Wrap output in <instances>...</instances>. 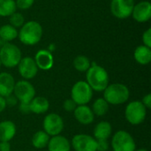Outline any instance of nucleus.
I'll use <instances>...</instances> for the list:
<instances>
[{"label":"nucleus","mask_w":151,"mask_h":151,"mask_svg":"<svg viewBox=\"0 0 151 151\" xmlns=\"http://www.w3.org/2000/svg\"><path fill=\"white\" fill-rule=\"evenodd\" d=\"M76 107H77V104L72 99H66L63 104V108L66 111H73Z\"/></svg>","instance_id":"obj_29"},{"label":"nucleus","mask_w":151,"mask_h":151,"mask_svg":"<svg viewBox=\"0 0 151 151\" xmlns=\"http://www.w3.org/2000/svg\"><path fill=\"white\" fill-rule=\"evenodd\" d=\"M1 65H1V62H0V67H1Z\"/></svg>","instance_id":"obj_39"},{"label":"nucleus","mask_w":151,"mask_h":151,"mask_svg":"<svg viewBox=\"0 0 151 151\" xmlns=\"http://www.w3.org/2000/svg\"><path fill=\"white\" fill-rule=\"evenodd\" d=\"M109 143L107 140H96V151H107Z\"/></svg>","instance_id":"obj_31"},{"label":"nucleus","mask_w":151,"mask_h":151,"mask_svg":"<svg viewBox=\"0 0 151 151\" xmlns=\"http://www.w3.org/2000/svg\"><path fill=\"white\" fill-rule=\"evenodd\" d=\"M15 80L9 73H0V96L6 97L13 93Z\"/></svg>","instance_id":"obj_16"},{"label":"nucleus","mask_w":151,"mask_h":151,"mask_svg":"<svg viewBox=\"0 0 151 151\" xmlns=\"http://www.w3.org/2000/svg\"><path fill=\"white\" fill-rule=\"evenodd\" d=\"M42 36V27L40 23L35 20L25 22L18 32V37L19 41L28 46L37 44Z\"/></svg>","instance_id":"obj_2"},{"label":"nucleus","mask_w":151,"mask_h":151,"mask_svg":"<svg viewBox=\"0 0 151 151\" xmlns=\"http://www.w3.org/2000/svg\"><path fill=\"white\" fill-rule=\"evenodd\" d=\"M30 111L35 114H42L48 111L50 103L47 98L43 96H35L29 103Z\"/></svg>","instance_id":"obj_19"},{"label":"nucleus","mask_w":151,"mask_h":151,"mask_svg":"<svg viewBox=\"0 0 151 151\" xmlns=\"http://www.w3.org/2000/svg\"><path fill=\"white\" fill-rule=\"evenodd\" d=\"M21 58V51L15 44L4 42L0 48V62L4 66L13 68L19 65Z\"/></svg>","instance_id":"obj_4"},{"label":"nucleus","mask_w":151,"mask_h":151,"mask_svg":"<svg viewBox=\"0 0 151 151\" xmlns=\"http://www.w3.org/2000/svg\"><path fill=\"white\" fill-rule=\"evenodd\" d=\"M134 6V0H112L111 3V12L118 19H127L132 15Z\"/></svg>","instance_id":"obj_10"},{"label":"nucleus","mask_w":151,"mask_h":151,"mask_svg":"<svg viewBox=\"0 0 151 151\" xmlns=\"http://www.w3.org/2000/svg\"><path fill=\"white\" fill-rule=\"evenodd\" d=\"M133 18L140 23H144L151 18V4L149 1H142L134 4L133 12Z\"/></svg>","instance_id":"obj_13"},{"label":"nucleus","mask_w":151,"mask_h":151,"mask_svg":"<svg viewBox=\"0 0 151 151\" xmlns=\"http://www.w3.org/2000/svg\"><path fill=\"white\" fill-rule=\"evenodd\" d=\"M6 106H7V105H6L5 98L0 96V113H1L2 111H4V109L6 108Z\"/></svg>","instance_id":"obj_36"},{"label":"nucleus","mask_w":151,"mask_h":151,"mask_svg":"<svg viewBox=\"0 0 151 151\" xmlns=\"http://www.w3.org/2000/svg\"><path fill=\"white\" fill-rule=\"evenodd\" d=\"M142 42L143 45L151 48V28H148L142 35Z\"/></svg>","instance_id":"obj_30"},{"label":"nucleus","mask_w":151,"mask_h":151,"mask_svg":"<svg viewBox=\"0 0 151 151\" xmlns=\"http://www.w3.org/2000/svg\"><path fill=\"white\" fill-rule=\"evenodd\" d=\"M135 151H148V150H135Z\"/></svg>","instance_id":"obj_38"},{"label":"nucleus","mask_w":151,"mask_h":151,"mask_svg":"<svg viewBox=\"0 0 151 151\" xmlns=\"http://www.w3.org/2000/svg\"><path fill=\"white\" fill-rule=\"evenodd\" d=\"M18 30L10 24L0 27V38L4 42H8L18 37Z\"/></svg>","instance_id":"obj_23"},{"label":"nucleus","mask_w":151,"mask_h":151,"mask_svg":"<svg viewBox=\"0 0 151 151\" xmlns=\"http://www.w3.org/2000/svg\"><path fill=\"white\" fill-rule=\"evenodd\" d=\"M76 120L82 125H90L94 122L95 115L88 105H77L73 111Z\"/></svg>","instance_id":"obj_15"},{"label":"nucleus","mask_w":151,"mask_h":151,"mask_svg":"<svg viewBox=\"0 0 151 151\" xmlns=\"http://www.w3.org/2000/svg\"><path fill=\"white\" fill-rule=\"evenodd\" d=\"M35 62L41 70H50L54 65V58L52 54L47 50H40L36 52L35 57Z\"/></svg>","instance_id":"obj_14"},{"label":"nucleus","mask_w":151,"mask_h":151,"mask_svg":"<svg viewBox=\"0 0 151 151\" xmlns=\"http://www.w3.org/2000/svg\"><path fill=\"white\" fill-rule=\"evenodd\" d=\"M19 111L24 113V114H27L30 111V107H29V104H26V103H20L19 104Z\"/></svg>","instance_id":"obj_34"},{"label":"nucleus","mask_w":151,"mask_h":151,"mask_svg":"<svg viewBox=\"0 0 151 151\" xmlns=\"http://www.w3.org/2000/svg\"><path fill=\"white\" fill-rule=\"evenodd\" d=\"M5 98V102H6V105H10V106H13L17 104V98L14 96H8Z\"/></svg>","instance_id":"obj_33"},{"label":"nucleus","mask_w":151,"mask_h":151,"mask_svg":"<svg viewBox=\"0 0 151 151\" xmlns=\"http://www.w3.org/2000/svg\"><path fill=\"white\" fill-rule=\"evenodd\" d=\"M71 144L75 151H96V140L85 134L74 135Z\"/></svg>","instance_id":"obj_11"},{"label":"nucleus","mask_w":151,"mask_h":151,"mask_svg":"<svg viewBox=\"0 0 151 151\" xmlns=\"http://www.w3.org/2000/svg\"><path fill=\"white\" fill-rule=\"evenodd\" d=\"M11 145L9 142H0V151H10Z\"/></svg>","instance_id":"obj_35"},{"label":"nucleus","mask_w":151,"mask_h":151,"mask_svg":"<svg viewBox=\"0 0 151 151\" xmlns=\"http://www.w3.org/2000/svg\"><path fill=\"white\" fill-rule=\"evenodd\" d=\"M147 116V109L142 103V101L130 102L125 110L126 119L134 126L142 124Z\"/></svg>","instance_id":"obj_5"},{"label":"nucleus","mask_w":151,"mask_h":151,"mask_svg":"<svg viewBox=\"0 0 151 151\" xmlns=\"http://www.w3.org/2000/svg\"><path fill=\"white\" fill-rule=\"evenodd\" d=\"M93 97V90L84 81H77L72 88L71 99L77 105H85L88 104Z\"/></svg>","instance_id":"obj_6"},{"label":"nucleus","mask_w":151,"mask_h":151,"mask_svg":"<svg viewBox=\"0 0 151 151\" xmlns=\"http://www.w3.org/2000/svg\"><path fill=\"white\" fill-rule=\"evenodd\" d=\"M19 73L25 80H31L37 74L38 67L35 62V59L30 57L22 58L17 65Z\"/></svg>","instance_id":"obj_12"},{"label":"nucleus","mask_w":151,"mask_h":151,"mask_svg":"<svg viewBox=\"0 0 151 151\" xmlns=\"http://www.w3.org/2000/svg\"><path fill=\"white\" fill-rule=\"evenodd\" d=\"M16 134V126L12 121L0 122V142H10Z\"/></svg>","instance_id":"obj_18"},{"label":"nucleus","mask_w":151,"mask_h":151,"mask_svg":"<svg viewBox=\"0 0 151 151\" xmlns=\"http://www.w3.org/2000/svg\"><path fill=\"white\" fill-rule=\"evenodd\" d=\"M134 58L140 65H145L150 64L151 61V49L145 45L138 46L134 50Z\"/></svg>","instance_id":"obj_21"},{"label":"nucleus","mask_w":151,"mask_h":151,"mask_svg":"<svg viewBox=\"0 0 151 151\" xmlns=\"http://www.w3.org/2000/svg\"><path fill=\"white\" fill-rule=\"evenodd\" d=\"M130 96V91L128 88L121 83H113L108 85L104 90V98L109 104L112 105L123 104L128 101Z\"/></svg>","instance_id":"obj_3"},{"label":"nucleus","mask_w":151,"mask_h":151,"mask_svg":"<svg viewBox=\"0 0 151 151\" xmlns=\"http://www.w3.org/2000/svg\"><path fill=\"white\" fill-rule=\"evenodd\" d=\"M4 42H3V40H2V39L0 38V48H1L2 46H3V44H4Z\"/></svg>","instance_id":"obj_37"},{"label":"nucleus","mask_w":151,"mask_h":151,"mask_svg":"<svg viewBox=\"0 0 151 151\" xmlns=\"http://www.w3.org/2000/svg\"><path fill=\"white\" fill-rule=\"evenodd\" d=\"M34 2L35 0H16L15 1L17 8L21 9V10L29 9L33 5Z\"/></svg>","instance_id":"obj_28"},{"label":"nucleus","mask_w":151,"mask_h":151,"mask_svg":"<svg viewBox=\"0 0 151 151\" xmlns=\"http://www.w3.org/2000/svg\"><path fill=\"white\" fill-rule=\"evenodd\" d=\"M17 10L15 0H0V16L9 17Z\"/></svg>","instance_id":"obj_24"},{"label":"nucleus","mask_w":151,"mask_h":151,"mask_svg":"<svg viewBox=\"0 0 151 151\" xmlns=\"http://www.w3.org/2000/svg\"><path fill=\"white\" fill-rule=\"evenodd\" d=\"M50 136L43 130L37 131L32 137V144L35 149L42 150L48 146Z\"/></svg>","instance_id":"obj_22"},{"label":"nucleus","mask_w":151,"mask_h":151,"mask_svg":"<svg viewBox=\"0 0 151 151\" xmlns=\"http://www.w3.org/2000/svg\"><path fill=\"white\" fill-rule=\"evenodd\" d=\"M142 104H143V105L146 107V109H150L151 108V94H148V95H146V96L143 97V99H142Z\"/></svg>","instance_id":"obj_32"},{"label":"nucleus","mask_w":151,"mask_h":151,"mask_svg":"<svg viewBox=\"0 0 151 151\" xmlns=\"http://www.w3.org/2000/svg\"><path fill=\"white\" fill-rule=\"evenodd\" d=\"M42 127L43 131L50 136L58 135L64 129L63 119L57 113H50L45 116Z\"/></svg>","instance_id":"obj_9"},{"label":"nucleus","mask_w":151,"mask_h":151,"mask_svg":"<svg viewBox=\"0 0 151 151\" xmlns=\"http://www.w3.org/2000/svg\"><path fill=\"white\" fill-rule=\"evenodd\" d=\"M49 151H70L71 150V143L65 137L60 134L52 136L48 143Z\"/></svg>","instance_id":"obj_17"},{"label":"nucleus","mask_w":151,"mask_h":151,"mask_svg":"<svg viewBox=\"0 0 151 151\" xmlns=\"http://www.w3.org/2000/svg\"><path fill=\"white\" fill-rule=\"evenodd\" d=\"M111 148L113 151H135L136 144L129 133L119 130L111 139Z\"/></svg>","instance_id":"obj_7"},{"label":"nucleus","mask_w":151,"mask_h":151,"mask_svg":"<svg viewBox=\"0 0 151 151\" xmlns=\"http://www.w3.org/2000/svg\"><path fill=\"white\" fill-rule=\"evenodd\" d=\"M13 94L17 100H19L20 103L29 104L35 96V89L29 81L23 80L15 82Z\"/></svg>","instance_id":"obj_8"},{"label":"nucleus","mask_w":151,"mask_h":151,"mask_svg":"<svg viewBox=\"0 0 151 151\" xmlns=\"http://www.w3.org/2000/svg\"><path fill=\"white\" fill-rule=\"evenodd\" d=\"M90 65V60L87 57L82 55L77 56L73 60V66L79 72H87Z\"/></svg>","instance_id":"obj_26"},{"label":"nucleus","mask_w":151,"mask_h":151,"mask_svg":"<svg viewBox=\"0 0 151 151\" xmlns=\"http://www.w3.org/2000/svg\"><path fill=\"white\" fill-rule=\"evenodd\" d=\"M111 132V125L108 121H101L95 127L94 136L96 140H108Z\"/></svg>","instance_id":"obj_20"},{"label":"nucleus","mask_w":151,"mask_h":151,"mask_svg":"<svg viewBox=\"0 0 151 151\" xmlns=\"http://www.w3.org/2000/svg\"><path fill=\"white\" fill-rule=\"evenodd\" d=\"M91 110L96 116H104L109 111V104L104 100V98H98L94 102Z\"/></svg>","instance_id":"obj_25"},{"label":"nucleus","mask_w":151,"mask_h":151,"mask_svg":"<svg viewBox=\"0 0 151 151\" xmlns=\"http://www.w3.org/2000/svg\"><path fill=\"white\" fill-rule=\"evenodd\" d=\"M86 78L87 83L93 91L102 92L109 85V74L107 71L96 63H93L87 71Z\"/></svg>","instance_id":"obj_1"},{"label":"nucleus","mask_w":151,"mask_h":151,"mask_svg":"<svg viewBox=\"0 0 151 151\" xmlns=\"http://www.w3.org/2000/svg\"><path fill=\"white\" fill-rule=\"evenodd\" d=\"M9 20H10V25L14 27L15 28L17 27H21L24 23H25V18L24 16L19 13V12H14L11 16H9Z\"/></svg>","instance_id":"obj_27"}]
</instances>
